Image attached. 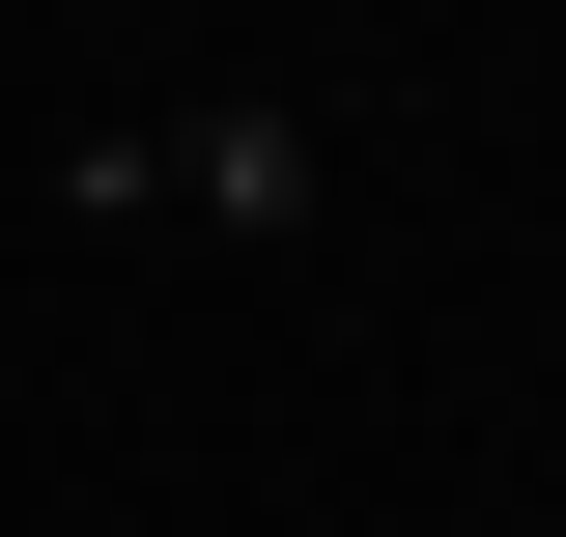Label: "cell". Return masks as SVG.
Here are the masks:
<instances>
[{
	"label": "cell",
	"mask_w": 566,
	"mask_h": 537,
	"mask_svg": "<svg viewBox=\"0 0 566 537\" xmlns=\"http://www.w3.org/2000/svg\"><path fill=\"white\" fill-rule=\"evenodd\" d=\"M312 170H340V141H312V114H170V141H57V199H114V227H170V199H199V227H312Z\"/></svg>",
	"instance_id": "6da1fadb"
}]
</instances>
